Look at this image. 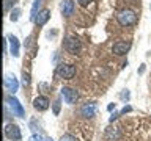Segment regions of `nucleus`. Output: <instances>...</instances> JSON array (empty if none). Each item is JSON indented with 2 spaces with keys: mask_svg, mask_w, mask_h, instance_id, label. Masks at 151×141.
I'll return each mask as SVG.
<instances>
[{
  "mask_svg": "<svg viewBox=\"0 0 151 141\" xmlns=\"http://www.w3.org/2000/svg\"><path fill=\"white\" fill-rule=\"evenodd\" d=\"M57 75L61 78H65V80H69V78H73L74 77V74H76V68L73 64H60L58 68H57Z\"/></svg>",
  "mask_w": 151,
  "mask_h": 141,
  "instance_id": "7ed1b4c3",
  "label": "nucleus"
},
{
  "mask_svg": "<svg viewBox=\"0 0 151 141\" xmlns=\"http://www.w3.org/2000/svg\"><path fill=\"white\" fill-rule=\"evenodd\" d=\"M60 9H61V14H63V16L69 17L74 11V2L73 0H63L60 5Z\"/></svg>",
  "mask_w": 151,
  "mask_h": 141,
  "instance_id": "ddd939ff",
  "label": "nucleus"
},
{
  "mask_svg": "<svg viewBox=\"0 0 151 141\" xmlns=\"http://www.w3.org/2000/svg\"><path fill=\"white\" fill-rule=\"evenodd\" d=\"M6 105L9 107V110H11V113L14 116H17V118H24V116H25V110H24L22 103L19 102L14 96L6 97Z\"/></svg>",
  "mask_w": 151,
  "mask_h": 141,
  "instance_id": "f03ea898",
  "label": "nucleus"
},
{
  "mask_svg": "<svg viewBox=\"0 0 151 141\" xmlns=\"http://www.w3.org/2000/svg\"><path fill=\"white\" fill-rule=\"evenodd\" d=\"M46 141H52V138H47V140H46Z\"/></svg>",
  "mask_w": 151,
  "mask_h": 141,
  "instance_id": "b1692460",
  "label": "nucleus"
},
{
  "mask_svg": "<svg viewBox=\"0 0 151 141\" xmlns=\"http://www.w3.org/2000/svg\"><path fill=\"white\" fill-rule=\"evenodd\" d=\"M28 141H46V140H42V136L40 133H33L30 138H28Z\"/></svg>",
  "mask_w": 151,
  "mask_h": 141,
  "instance_id": "f3484780",
  "label": "nucleus"
},
{
  "mask_svg": "<svg viewBox=\"0 0 151 141\" xmlns=\"http://www.w3.org/2000/svg\"><path fill=\"white\" fill-rule=\"evenodd\" d=\"M19 16H21V8H14L13 11H11V16H9V19H11L13 22H16Z\"/></svg>",
  "mask_w": 151,
  "mask_h": 141,
  "instance_id": "4468645a",
  "label": "nucleus"
},
{
  "mask_svg": "<svg viewBox=\"0 0 151 141\" xmlns=\"http://www.w3.org/2000/svg\"><path fill=\"white\" fill-rule=\"evenodd\" d=\"M131 49V44L129 42H124V41H120V42H116V44H113V53L115 55H124L127 53V50Z\"/></svg>",
  "mask_w": 151,
  "mask_h": 141,
  "instance_id": "9b49d317",
  "label": "nucleus"
},
{
  "mask_svg": "<svg viewBox=\"0 0 151 141\" xmlns=\"http://www.w3.org/2000/svg\"><path fill=\"white\" fill-rule=\"evenodd\" d=\"M127 111H131V107H124L121 110V115H124V113H127Z\"/></svg>",
  "mask_w": 151,
  "mask_h": 141,
  "instance_id": "4be33fe9",
  "label": "nucleus"
},
{
  "mask_svg": "<svg viewBox=\"0 0 151 141\" xmlns=\"http://www.w3.org/2000/svg\"><path fill=\"white\" fill-rule=\"evenodd\" d=\"M61 96H63L65 102L68 103V105H73V103H76V100L79 99V93L73 88L66 86V88H61Z\"/></svg>",
  "mask_w": 151,
  "mask_h": 141,
  "instance_id": "39448f33",
  "label": "nucleus"
},
{
  "mask_svg": "<svg viewBox=\"0 0 151 141\" xmlns=\"http://www.w3.org/2000/svg\"><path fill=\"white\" fill-rule=\"evenodd\" d=\"M58 111H60V100H55L54 102V113L58 115Z\"/></svg>",
  "mask_w": 151,
  "mask_h": 141,
  "instance_id": "aec40b11",
  "label": "nucleus"
},
{
  "mask_svg": "<svg viewBox=\"0 0 151 141\" xmlns=\"http://www.w3.org/2000/svg\"><path fill=\"white\" fill-rule=\"evenodd\" d=\"M94 113H96V105L94 103H83L82 108H80V116L83 118H93Z\"/></svg>",
  "mask_w": 151,
  "mask_h": 141,
  "instance_id": "f8f14e48",
  "label": "nucleus"
},
{
  "mask_svg": "<svg viewBox=\"0 0 151 141\" xmlns=\"http://www.w3.org/2000/svg\"><path fill=\"white\" fill-rule=\"evenodd\" d=\"M5 88H6V91L9 93H16L17 88H19V83L14 75H5Z\"/></svg>",
  "mask_w": 151,
  "mask_h": 141,
  "instance_id": "6e6552de",
  "label": "nucleus"
},
{
  "mask_svg": "<svg viewBox=\"0 0 151 141\" xmlns=\"http://www.w3.org/2000/svg\"><path fill=\"white\" fill-rule=\"evenodd\" d=\"M22 83H24V86H27V85L30 83V78H28V72H25V70L22 72Z\"/></svg>",
  "mask_w": 151,
  "mask_h": 141,
  "instance_id": "a211bd4d",
  "label": "nucleus"
},
{
  "mask_svg": "<svg viewBox=\"0 0 151 141\" xmlns=\"http://www.w3.org/2000/svg\"><path fill=\"white\" fill-rule=\"evenodd\" d=\"M49 17H50V9H41V11H38L36 17H35V24L38 27H42L49 21Z\"/></svg>",
  "mask_w": 151,
  "mask_h": 141,
  "instance_id": "1a4fd4ad",
  "label": "nucleus"
},
{
  "mask_svg": "<svg viewBox=\"0 0 151 141\" xmlns=\"http://www.w3.org/2000/svg\"><path fill=\"white\" fill-rule=\"evenodd\" d=\"M118 138V132L116 130H107V140L109 141H113V140H116Z\"/></svg>",
  "mask_w": 151,
  "mask_h": 141,
  "instance_id": "2eb2a0df",
  "label": "nucleus"
},
{
  "mask_svg": "<svg viewBox=\"0 0 151 141\" xmlns=\"http://www.w3.org/2000/svg\"><path fill=\"white\" fill-rule=\"evenodd\" d=\"M112 110H115V103H110V105H109V111H112Z\"/></svg>",
  "mask_w": 151,
  "mask_h": 141,
  "instance_id": "5701e85b",
  "label": "nucleus"
},
{
  "mask_svg": "<svg viewBox=\"0 0 151 141\" xmlns=\"http://www.w3.org/2000/svg\"><path fill=\"white\" fill-rule=\"evenodd\" d=\"M60 141H76V138H74L73 135L66 133V135H63V136H61V138H60Z\"/></svg>",
  "mask_w": 151,
  "mask_h": 141,
  "instance_id": "6ab92c4d",
  "label": "nucleus"
},
{
  "mask_svg": "<svg viewBox=\"0 0 151 141\" xmlns=\"http://www.w3.org/2000/svg\"><path fill=\"white\" fill-rule=\"evenodd\" d=\"M49 99L46 96H38L35 100H33V107H35V110L38 111H46L47 108H49Z\"/></svg>",
  "mask_w": 151,
  "mask_h": 141,
  "instance_id": "0eeeda50",
  "label": "nucleus"
},
{
  "mask_svg": "<svg viewBox=\"0 0 151 141\" xmlns=\"http://www.w3.org/2000/svg\"><path fill=\"white\" fill-rule=\"evenodd\" d=\"M116 21L120 22V25H123V27H129V25H132V24H135L137 16H135V13L132 11V9L124 8V9H121V11H118Z\"/></svg>",
  "mask_w": 151,
  "mask_h": 141,
  "instance_id": "f257e3e1",
  "label": "nucleus"
},
{
  "mask_svg": "<svg viewBox=\"0 0 151 141\" xmlns=\"http://www.w3.org/2000/svg\"><path fill=\"white\" fill-rule=\"evenodd\" d=\"M65 49L69 52V53H79V50H80V41L77 39L76 36H68L65 39Z\"/></svg>",
  "mask_w": 151,
  "mask_h": 141,
  "instance_id": "20e7f679",
  "label": "nucleus"
},
{
  "mask_svg": "<svg viewBox=\"0 0 151 141\" xmlns=\"http://www.w3.org/2000/svg\"><path fill=\"white\" fill-rule=\"evenodd\" d=\"M40 5H41V0H35V3H33V8H32V17H33V19L36 17V9L40 8Z\"/></svg>",
  "mask_w": 151,
  "mask_h": 141,
  "instance_id": "dca6fc26",
  "label": "nucleus"
},
{
  "mask_svg": "<svg viewBox=\"0 0 151 141\" xmlns=\"http://www.w3.org/2000/svg\"><path fill=\"white\" fill-rule=\"evenodd\" d=\"M91 2H93V0H77V3H80L82 6H88Z\"/></svg>",
  "mask_w": 151,
  "mask_h": 141,
  "instance_id": "412c9836",
  "label": "nucleus"
},
{
  "mask_svg": "<svg viewBox=\"0 0 151 141\" xmlns=\"http://www.w3.org/2000/svg\"><path fill=\"white\" fill-rule=\"evenodd\" d=\"M5 135L13 141H21V138H22L21 129L16 124H6V127H5Z\"/></svg>",
  "mask_w": 151,
  "mask_h": 141,
  "instance_id": "423d86ee",
  "label": "nucleus"
},
{
  "mask_svg": "<svg viewBox=\"0 0 151 141\" xmlns=\"http://www.w3.org/2000/svg\"><path fill=\"white\" fill-rule=\"evenodd\" d=\"M8 42H9V52H11V55L14 58H17L19 55V39L14 35H9L8 36Z\"/></svg>",
  "mask_w": 151,
  "mask_h": 141,
  "instance_id": "9d476101",
  "label": "nucleus"
}]
</instances>
